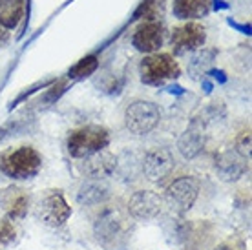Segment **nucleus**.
I'll return each mask as SVG.
<instances>
[{"mask_svg": "<svg viewBox=\"0 0 252 250\" xmlns=\"http://www.w3.org/2000/svg\"><path fill=\"white\" fill-rule=\"evenodd\" d=\"M128 210L132 214V218L139 219V221H150L161 214L163 199L159 197V194L152 192V190H141L130 197Z\"/></svg>", "mask_w": 252, "mask_h": 250, "instance_id": "nucleus-10", "label": "nucleus"}, {"mask_svg": "<svg viewBox=\"0 0 252 250\" xmlns=\"http://www.w3.org/2000/svg\"><path fill=\"white\" fill-rule=\"evenodd\" d=\"M110 144V131L104 126L88 125L77 128L68 135V154L75 159H86L90 156H95L99 152L106 150Z\"/></svg>", "mask_w": 252, "mask_h": 250, "instance_id": "nucleus-1", "label": "nucleus"}, {"mask_svg": "<svg viewBox=\"0 0 252 250\" xmlns=\"http://www.w3.org/2000/svg\"><path fill=\"white\" fill-rule=\"evenodd\" d=\"M205 123L199 119H194L190 126L183 131V135L177 141V150L185 159H194L201 154L205 148Z\"/></svg>", "mask_w": 252, "mask_h": 250, "instance_id": "nucleus-11", "label": "nucleus"}, {"mask_svg": "<svg viewBox=\"0 0 252 250\" xmlns=\"http://www.w3.org/2000/svg\"><path fill=\"white\" fill-rule=\"evenodd\" d=\"M234 150L238 152L241 157L245 159H251V131H243L240 133V137L236 141V148Z\"/></svg>", "mask_w": 252, "mask_h": 250, "instance_id": "nucleus-22", "label": "nucleus"}, {"mask_svg": "<svg viewBox=\"0 0 252 250\" xmlns=\"http://www.w3.org/2000/svg\"><path fill=\"white\" fill-rule=\"evenodd\" d=\"M216 172L221 181L234 183L247 172L245 157H241L236 150H225L216 157Z\"/></svg>", "mask_w": 252, "mask_h": 250, "instance_id": "nucleus-12", "label": "nucleus"}, {"mask_svg": "<svg viewBox=\"0 0 252 250\" xmlns=\"http://www.w3.org/2000/svg\"><path fill=\"white\" fill-rule=\"evenodd\" d=\"M115 168H117V159L104 150L95 154V156L86 157V164H84L86 174L92 175L94 179H104V177L114 174Z\"/></svg>", "mask_w": 252, "mask_h": 250, "instance_id": "nucleus-16", "label": "nucleus"}, {"mask_svg": "<svg viewBox=\"0 0 252 250\" xmlns=\"http://www.w3.org/2000/svg\"><path fill=\"white\" fill-rule=\"evenodd\" d=\"M28 205H30V197L22 188L6 187L0 190V208L6 212V218H24L28 212Z\"/></svg>", "mask_w": 252, "mask_h": 250, "instance_id": "nucleus-13", "label": "nucleus"}, {"mask_svg": "<svg viewBox=\"0 0 252 250\" xmlns=\"http://www.w3.org/2000/svg\"><path fill=\"white\" fill-rule=\"evenodd\" d=\"M0 168L11 179H32L42 168V157L32 146H20L2 157Z\"/></svg>", "mask_w": 252, "mask_h": 250, "instance_id": "nucleus-3", "label": "nucleus"}, {"mask_svg": "<svg viewBox=\"0 0 252 250\" xmlns=\"http://www.w3.org/2000/svg\"><path fill=\"white\" fill-rule=\"evenodd\" d=\"M139 75L146 86H161L164 82L179 79L181 68L170 53H152L141 61Z\"/></svg>", "mask_w": 252, "mask_h": 250, "instance_id": "nucleus-2", "label": "nucleus"}, {"mask_svg": "<svg viewBox=\"0 0 252 250\" xmlns=\"http://www.w3.org/2000/svg\"><path fill=\"white\" fill-rule=\"evenodd\" d=\"M164 44V28L161 22L143 20L132 35V46L141 53H158Z\"/></svg>", "mask_w": 252, "mask_h": 250, "instance_id": "nucleus-8", "label": "nucleus"}, {"mask_svg": "<svg viewBox=\"0 0 252 250\" xmlns=\"http://www.w3.org/2000/svg\"><path fill=\"white\" fill-rule=\"evenodd\" d=\"M199 195V181L194 177H179L166 188V199L177 212H189Z\"/></svg>", "mask_w": 252, "mask_h": 250, "instance_id": "nucleus-7", "label": "nucleus"}, {"mask_svg": "<svg viewBox=\"0 0 252 250\" xmlns=\"http://www.w3.org/2000/svg\"><path fill=\"white\" fill-rule=\"evenodd\" d=\"M214 250H232V249H230L228 245H220V247H218V249H214Z\"/></svg>", "mask_w": 252, "mask_h": 250, "instance_id": "nucleus-25", "label": "nucleus"}, {"mask_svg": "<svg viewBox=\"0 0 252 250\" xmlns=\"http://www.w3.org/2000/svg\"><path fill=\"white\" fill-rule=\"evenodd\" d=\"M164 2L166 0H143L135 17L148 22H159V19L164 15Z\"/></svg>", "mask_w": 252, "mask_h": 250, "instance_id": "nucleus-20", "label": "nucleus"}, {"mask_svg": "<svg viewBox=\"0 0 252 250\" xmlns=\"http://www.w3.org/2000/svg\"><path fill=\"white\" fill-rule=\"evenodd\" d=\"M37 216L44 225L57 228L63 226L71 216V208L59 190H48V194L38 201Z\"/></svg>", "mask_w": 252, "mask_h": 250, "instance_id": "nucleus-5", "label": "nucleus"}, {"mask_svg": "<svg viewBox=\"0 0 252 250\" xmlns=\"http://www.w3.org/2000/svg\"><path fill=\"white\" fill-rule=\"evenodd\" d=\"M210 9H212L210 0H174V6H172L174 17L187 22H194L207 17Z\"/></svg>", "mask_w": 252, "mask_h": 250, "instance_id": "nucleus-14", "label": "nucleus"}, {"mask_svg": "<svg viewBox=\"0 0 252 250\" xmlns=\"http://www.w3.org/2000/svg\"><path fill=\"white\" fill-rule=\"evenodd\" d=\"M7 42H9V31H7L6 28L0 26V51L6 48Z\"/></svg>", "mask_w": 252, "mask_h": 250, "instance_id": "nucleus-24", "label": "nucleus"}, {"mask_svg": "<svg viewBox=\"0 0 252 250\" xmlns=\"http://www.w3.org/2000/svg\"><path fill=\"white\" fill-rule=\"evenodd\" d=\"M170 42L176 55H185L201 50L207 42V31L199 22H185L172 30Z\"/></svg>", "mask_w": 252, "mask_h": 250, "instance_id": "nucleus-6", "label": "nucleus"}, {"mask_svg": "<svg viewBox=\"0 0 252 250\" xmlns=\"http://www.w3.org/2000/svg\"><path fill=\"white\" fill-rule=\"evenodd\" d=\"M66 88H68V82H66V81H55V82H53V86L46 92L44 102H55V100H57L59 97L66 92Z\"/></svg>", "mask_w": 252, "mask_h": 250, "instance_id": "nucleus-23", "label": "nucleus"}, {"mask_svg": "<svg viewBox=\"0 0 252 250\" xmlns=\"http://www.w3.org/2000/svg\"><path fill=\"white\" fill-rule=\"evenodd\" d=\"M174 168H176V161L168 148H154L146 152L143 159V172L154 183L166 179L174 172Z\"/></svg>", "mask_w": 252, "mask_h": 250, "instance_id": "nucleus-9", "label": "nucleus"}, {"mask_svg": "<svg viewBox=\"0 0 252 250\" xmlns=\"http://www.w3.org/2000/svg\"><path fill=\"white\" fill-rule=\"evenodd\" d=\"M159 121H161V110L150 100H133L125 112V126L133 135L150 133L152 130H156Z\"/></svg>", "mask_w": 252, "mask_h": 250, "instance_id": "nucleus-4", "label": "nucleus"}, {"mask_svg": "<svg viewBox=\"0 0 252 250\" xmlns=\"http://www.w3.org/2000/svg\"><path fill=\"white\" fill-rule=\"evenodd\" d=\"M110 197V188L106 183L101 179H92V181L84 183L77 194V201L82 207H92V205H101Z\"/></svg>", "mask_w": 252, "mask_h": 250, "instance_id": "nucleus-17", "label": "nucleus"}, {"mask_svg": "<svg viewBox=\"0 0 252 250\" xmlns=\"http://www.w3.org/2000/svg\"><path fill=\"white\" fill-rule=\"evenodd\" d=\"M94 228H95V236L99 238V241H104V243H106V241L114 239L121 232V228H123V219H121L117 210L106 208V210L97 218Z\"/></svg>", "mask_w": 252, "mask_h": 250, "instance_id": "nucleus-15", "label": "nucleus"}, {"mask_svg": "<svg viewBox=\"0 0 252 250\" xmlns=\"http://www.w3.org/2000/svg\"><path fill=\"white\" fill-rule=\"evenodd\" d=\"M97 68H99V59L95 55H88V57H84V59H81L73 68L69 69L68 79H71V81L86 79V77L94 75Z\"/></svg>", "mask_w": 252, "mask_h": 250, "instance_id": "nucleus-19", "label": "nucleus"}, {"mask_svg": "<svg viewBox=\"0 0 252 250\" xmlns=\"http://www.w3.org/2000/svg\"><path fill=\"white\" fill-rule=\"evenodd\" d=\"M15 239V226L11 219L6 216H0V245H7Z\"/></svg>", "mask_w": 252, "mask_h": 250, "instance_id": "nucleus-21", "label": "nucleus"}, {"mask_svg": "<svg viewBox=\"0 0 252 250\" xmlns=\"http://www.w3.org/2000/svg\"><path fill=\"white\" fill-rule=\"evenodd\" d=\"M24 0H0V26L7 31L15 30L24 19Z\"/></svg>", "mask_w": 252, "mask_h": 250, "instance_id": "nucleus-18", "label": "nucleus"}]
</instances>
